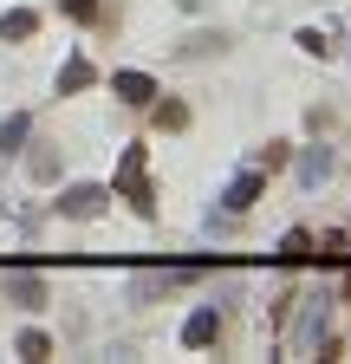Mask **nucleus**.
<instances>
[{
    "label": "nucleus",
    "instance_id": "5",
    "mask_svg": "<svg viewBox=\"0 0 351 364\" xmlns=\"http://www.w3.org/2000/svg\"><path fill=\"white\" fill-rule=\"evenodd\" d=\"M215 338H222V312H215V306H202V312L183 318V345H189V351H202V345H215Z\"/></svg>",
    "mask_w": 351,
    "mask_h": 364
},
{
    "label": "nucleus",
    "instance_id": "15",
    "mask_svg": "<svg viewBox=\"0 0 351 364\" xmlns=\"http://www.w3.org/2000/svg\"><path fill=\"white\" fill-rule=\"evenodd\" d=\"M26 169H33V182H59V156H53V150H33Z\"/></svg>",
    "mask_w": 351,
    "mask_h": 364
},
{
    "label": "nucleus",
    "instance_id": "12",
    "mask_svg": "<svg viewBox=\"0 0 351 364\" xmlns=\"http://www.w3.org/2000/svg\"><path fill=\"white\" fill-rule=\"evenodd\" d=\"M85 85H98L92 59H65V65H59V91H85Z\"/></svg>",
    "mask_w": 351,
    "mask_h": 364
},
{
    "label": "nucleus",
    "instance_id": "19",
    "mask_svg": "<svg viewBox=\"0 0 351 364\" xmlns=\"http://www.w3.org/2000/svg\"><path fill=\"white\" fill-rule=\"evenodd\" d=\"M59 7H65L72 20H92V14H98V0H59Z\"/></svg>",
    "mask_w": 351,
    "mask_h": 364
},
{
    "label": "nucleus",
    "instance_id": "7",
    "mask_svg": "<svg viewBox=\"0 0 351 364\" xmlns=\"http://www.w3.org/2000/svg\"><path fill=\"white\" fill-rule=\"evenodd\" d=\"M111 91H117L124 105H150L156 98V78L150 72H111Z\"/></svg>",
    "mask_w": 351,
    "mask_h": 364
},
{
    "label": "nucleus",
    "instance_id": "10",
    "mask_svg": "<svg viewBox=\"0 0 351 364\" xmlns=\"http://www.w3.org/2000/svg\"><path fill=\"white\" fill-rule=\"evenodd\" d=\"M33 33H39V14H26V7L0 14V46H7V39H33Z\"/></svg>",
    "mask_w": 351,
    "mask_h": 364
},
{
    "label": "nucleus",
    "instance_id": "18",
    "mask_svg": "<svg viewBox=\"0 0 351 364\" xmlns=\"http://www.w3.org/2000/svg\"><path fill=\"white\" fill-rule=\"evenodd\" d=\"M156 117H163V130H183V124H189V111H183V105H163Z\"/></svg>",
    "mask_w": 351,
    "mask_h": 364
},
{
    "label": "nucleus",
    "instance_id": "17",
    "mask_svg": "<svg viewBox=\"0 0 351 364\" xmlns=\"http://www.w3.org/2000/svg\"><path fill=\"white\" fill-rule=\"evenodd\" d=\"M293 46H299V53H313V59H325V53H332V46H325V33H319V26H306V33L293 39Z\"/></svg>",
    "mask_w": 351,
    "mask_h": 364
},
{
    "label": "nucleus",
    "instance_id": "11",
    "mask_svg": "<svg viewBox=\"0 0 351 364\" xmlns=\"http://www.w3.org/2000/svg\"><path fill=\"white\" fill-rule=\"evenodd\" d=\"M313 345H325V306H319V299H313V312H306V326H299L293 351H313Z\"/></svg>",
    "mask_w": 351,
    "mask_h": 364
},
{
    "label": "nucleus",
    "instance_id": "3",
    "mask_svg": "<svg viewBox=\"0 0 351 364\" xmlns=\"http://www.w3.org/2000/svg\"><path fill=\"white\" fill-rule=\"evenodd\" d=\"M104 202H111L104 182H78V189L59 196V215H65V221H92V215H104Z\"/></svg>",
    "mask_w": 351,
    "mask_h": 364
},
{
    "label": "nucleus",
    "instance_id": "14",
    "mask_svg": "<svg viewBox=\"0 0 351 364\" xmlns=\"http://www.w3.org/2000/svg\"><path fill=\"white\" fill-rule=\"evenodd\" d=\"M14 351H20V358H46V351H53V338L39 332V326H26V332L14 338Z\"/></svg>",
    "mask_w": 351,
    "mask_h": 364
},
{
    "label": "nucleus",
    "instance_id": "6",
    "mask_svg": "<svg viewBox=\"0 0 351 364\" xmlns=\"http://www.w3.org/2000/svg\"><path fill=\"white\" fill-rule=\"evenodd\" d=\"M332 169H338V156L319 144V150H299V189H319V182H332Z\"/></svg>",
    "mask_w": 351,
    "mask_h": 364
},
{
    "label": "nucleus",
    "instance_id": "9",
    "mask_svg": "<svg viewBox=\"0 0 351 364\" xmlns=\"http://www.w3.org/2000/svg\"><path fill=\"white\" fill-rule=\"evenodd\" d=\"M26 136H33V117H26V111H14V117H0V156H14V150L26 144Z\"/></svg>",
    "mask_w": 351,
    "mask_h": 364
},
{
    "label": "nucleus",
    "instance_id": "8",
    "mask_svg": "<svg viewBox=\"0 0 351 364\" xmlns=\"http://www.w3.org/2000/svg\"><path fill=\"white\" fill-rule=\"evenodd\" d=\"M7 299L26 306V312H39V306H46V280H39V273H7Z\"/></svg>",
    "mask_w": 351,
    "mask_h": 364
},
{
    "label": "nucleus",
    "instance_id": "13",
    "mask_svg": "<svg viewBox=\"0 0 351 364\" xmlns=\"http://www.w3.org/2000/svg\"><path fill=\"white\" fill-rule=\"evenodd\" d=\"M306 254H313V235H306V228H286V235H280V260H286V267H299Z\"/></svg>",
    "mask_w": 351,
    "mask_h": 364
},
{
    "label": "nucleus",
    "instance_id": "16",
    "mask_svg": "<svg viewBox=\"0 0 351 364\" xmlns=\"http://www.w3.org/2000/svg\"><path fill=\"white\" fill-rule=\"evenodd\" d=\"M286 156H293L286 144H267V150H254V163H247V169H260V176H274V169H280Z\"/></svg>",
    "mask_w": 351,
    "mask_h": 364
},
{
    "label": "nucleus",
    "instance_id": "4",
    "mask_svg": "<svg viewBox=\"0 0 351 364\" xmlns=\"http://www.w3.org/2000/svg\"><path fill=\"white\" fill-rule=\"evenodd\" d=\"M260 189H267V176H260V169H241V176L228 182V189H222V202H228V215H247V208L260 202Z\"/></svg>",
    "mask_w": 351,
    "mask_h": 364
},
{
    "label": "nucleus",
    "instance_id": "2",
    "mask_svg": "<svg viewBox=\"0 0 351 364\" xmlns=\"http://www.w3.org/2000/svg\"><path fill=\"white\" fill-rule=\"evenodd\" d=\"M183 280H195V267H163V273H137V280H130V306H150V299L176 293Z\"/></svg>",
    "mask_w": 351,
    "mask_h": 364
},
{
    "label": "nucleus",
    "instance_id": "1",
    "mask_svg": "<svg viewBox=\"0 0 351 364\" xmlns=\"http://www.w3.org/2000/svg\"><path fill=\"white\" fill-rule=\"evenodd\" d=\"M117 196L137 208V215H156V189H150V176H144V144L124 150V163H117Z\"/></svg>",
    "mask_w": 351,
    "mask_h": 364
}]
</instances>
